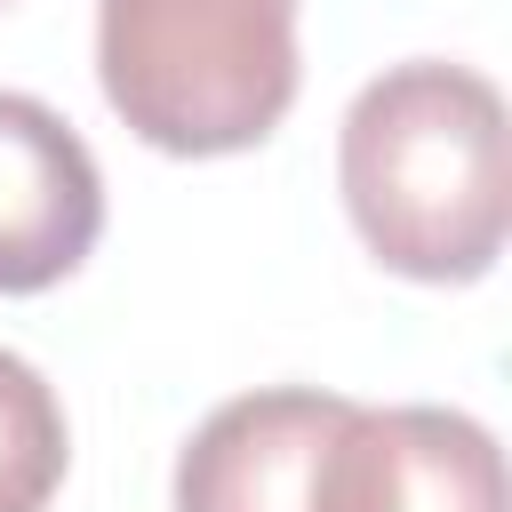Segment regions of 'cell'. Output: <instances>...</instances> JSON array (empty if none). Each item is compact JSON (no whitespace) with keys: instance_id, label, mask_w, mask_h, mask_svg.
I'll return each mask as SVG.
<instances>
[{"instance_id":"8992f818","label":"cell","mask_w":512,"mask_h":512,"mask_svg":"<svg viewBox=\"0 0 512 512\" xmlns=\"http://www.w3.org/2000/svg\"><path fill=\"white\" fill-rule=\"evenodd\" d=\"M64 464H72V432L48 376L0 344V512H48Z\"/></svg>"},{"instance_id":"7a4b0ae2","label":"cell","mask_w":512,"mask_h":512,"mask_svg":"<svg viewBox=\"0 0 512 512\" xmlns=\"http://www.w3.org/2000/svg\"><path fill=\"white\" fill-rule=\"evenodd\" d=\"M96 80L152 152H248L304 80L296 0H96Z\"/></svg>"},{"instance_id":"6da1fadb","label":"cell","mask_w":512,"mask_h":512,"mask_svg":"<svg viewBox=\"0 0 512 512\" xmlns=\"http://www.w3.org/2000/svg\"><path fill=\"white\" fill-rule=\"evenodd\" d=\"M344 208L368 256L400 280H480L512 232V128L504 96L472 64L376 72L336 136Z\"/></svg>"},{"instance_id":"277c9868","label":"cell","mask_w":512,"mask_h":512,"mask_svg":"<svg viewBox=\"0 0 512 512\" xmlns=\"http://www.w3.org/2000/svg\"><path fill=\"white\" fill-rule=\"evenodd\" d=\"M104 232L96 152L40 96L0 88V296H40L88 264Z\"/></svg>"},{"instance_id":"5b68a950","label":"cell","mask_w":512,"mask_h":512,"mask_svg":"<svg viewBox=\"0 0 512 512\" xmlns=\"http://www.w3.org/2000/svg\"><path fill=\"white\" fill-rule=\"evenodd\" d=\"M352 400L272 384L224 400L176 456V512H312L320 456Z\"/></svg>"},{"instance_id":"3957f363","label":"cell","mask_w":512,"mask_h":512,"mask_svg":"<svg viewBox=\"0 0 512 512\" xmlns=\"http://www.w3.org/2000/svg\"><path fill=\"white\" fill-rule=\"evenodd\" d=\"M312 512H504L496 432L464 408H344Z\"/></svg>"}]
</instances>
